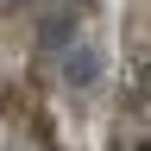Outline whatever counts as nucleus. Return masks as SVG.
<instances>
[{"mask_svg":"<svg viewBox=\"0 0 151 151\" xmlns=\"http://www.w3.org/2000/svg\"><path fill=\"white\" fill-rule=\"evenodd\" d=\"M94 69H101V50H76L69 57V82H94Z\"/></svg>","mask_w":151,"mask_h":151,"instance_id":"obj_1","label":"nucleus"}]
</instances>
